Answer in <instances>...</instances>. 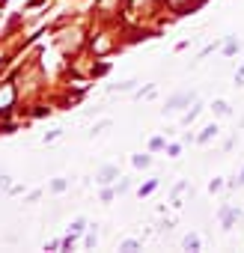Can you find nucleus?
<instances>
[{
	"instance_id": "nucleus-4",
	"label": "nucleus",
	"mask_w": 244,
	"mask_h": 253,
	"mask_svg": "<svg viewBox=\"0 0 244 253\" xmlns=\"http://www.w3.org/2000/svg\"><path fill=\"white\" fill-rule=\"evenodd\" d=\"M235 220H238V209L223 206V209H220V229H223V232H229V229L235 226Z\"/></svg>"
},
{
	"instance_id": "nucleus-15",
	"label": "nucleus",
	"mask_w": 244,
	"mask_h": 253,
	"mask_svg": "<svg viewBox=\"0 0 244 253\" xmlns=\"http://www.w3.org/2000/svg\"><path fill=\"white\" fill-rule=\"evenodd\" d=\"M197 113H200V104H194V107L185 113V119H182V122H185V125H188V122H194V119H197Z\"/></svg>"
},
{
	"instance_id": "nucleus-6",
	"label": "nucleus",
	"mask_w": 244,
	"mask_h": 253,
	"mask_svg": "<svg viewBox=\"0 0 244 253\" xmlns=\"http://www.w3.org/2000/svg\"><path fill=\"white\" fill-rule=\"evenodd\" d=\"M182 247H185V250H200V247H203V241H200V235H197V232H188V235L182 238Z\"/></svg>"
},
{
	"instance_id": "nucleus-8",
	"label": "nucleus",
	"mask_w": 244,
	"mask_h": 253,
	"mask_svg": "<svg viewBox=\"0 0 244 253\" xmlns=\"http://www.w3.org/2000/svg\"><path fill=\"white\" fill-rule=\"evenodd\" d=\"M131 164H134V167H137V170H146V167H149V164H152V158H149V155H143V152H140V155H131Z\"/></svg>"
},
{
	"instance_id": "nucleus-20",
	"label": "nucleus",
	"mask_w": 244,
	"mask_h": 253,
	"mask_svg": "<svg viewBox=\"0 0 244 253\" xmlns=\"http://www.w3.org/2000/svg\"><path fill=\"white\" fill-rule=\"evenodd\" d=\"M220 188H223V182H220V179H211V182H208V191H211V194H217Z\"/></svg>"
},
{
	"instance_id": "nucleus-3",
	"label": "nucleus",
	"mask_w": 244,
	"mask_h": 253,
	"mask_svg": "<svg viewBox=\"0 0 244 253\" xmlns=\"http://www.w3.org/2000/svg\"><path fill=\"white\" fill-rule=\"evenodd\" d=\"M119 179V167H113V164H104L98 173H95V182L98 185H110V182H116Z\"/></svg>"
},
{
	"instance_id": "nucleus-17",
	"label": "nucleus",
	"mask_w": 244,
	"mask_h": 253,
	"mask_svg": "<svg viewBox=\"0 0 244 253\" xmlns=\"http://www.w3.org/2000/svg\"><path fill=\"white\" fill-rule=\"evenodd\" d=\"M75 238H78V235H75V232H69V235L63 238V250H72V247H75Z\"/></svg>"
},
{
	"instance_id": "nucleus-7",
	"label": "nucleus",
	"mask_w": 244,
	"mask_h": 253,
	"mask_svg": "<svg viewBox=\"0 0 244 253\" xmlns=\"http://www.w3.org/2000/svg\"><path fill=\"white\" fill-rule=\"evenodd\" d=\"M214 137H217V125H205L203 134L197 137V143H200V146H205V143H208V140H214Z\"/></svg>"
},
{
	"instance_id": "nucleus-26",
	"label": "nucleus",
	"mask_w": 244,
	"mask_h": 253,
	"mask_svg": "<svg viewBox=\"0 0 244 253\" xmlns=\"http://www.w3.org/2000/svg\"><path fill=\"white\" fill-rule=\"evenodd\" d=\"M232 185H244V167H241V173H238V179H235Z\"/></svg>"
},
{
	"instance_id": "nucleus-23",
	"label": "nucleus",
	"mask_w": 244,
	"mask_h": 253,
	"mask_svg": "<svg viewBox=\"0 0 244 253\" xmlns=\"http://www.w3.org/2000/svg\"><path fill=\"white\" fill-rule=\"evenodd\" d=\"M167 155L176 158V155H179V143H170V146H167Z\"/></svg>"
},
{
	"instance_id": "nucleus-19",
	"label": "nucleus",
	"mask_w": 244,
	"mask_h": 253,
	"mask_svg": "<svg viewBox=\"0 0 244 253\" xmlns=\"http://www.w3.org/2000/svg\"><path fill=\"white\" fill-rule=\"evenodd\" d=\"M12 188V182H9V176H0V194H6Z\"/></svg>"
},
{
	"instance_id": "nucleus-12",
	"label": "nucleus",
	"mask_w": 244,
	"mask_h": 253,
	"mask_svg": "<svg viewBox=\"0 0 244 253\" xmlns=\"http://www.w3.org/2000/svg\"><path fill=\"white\" fill-rule=\"evenodd\" d=\"M149 149H152V152H161V149H167V140H164V137H152V140H149Z\"/></svg>"
},
{
	"instance_id": "nucleus-2",
	"label": "nucleus",
	"mask_w": 244,
	"mask_h": 253,
	"mask_svg": "<svg viewBox=\"0 0 244 253\" xmlns=\"http://www.w3.org/2000/svg\"><path fill=\"white\" fill-rule=\"evenodd\" d=\"M191 101H194V92H176V95H170V98H167V107H164V110H167V113H173V110L188 107Z\"/></svg>"
},
{
	"instance_id": "nucleus-25",
	"label": "nucleus",
	"mask_w": 244,
	"mask_h": 253,
	"mask_svg": "<svg viewBox=\"0 0 244 253\" xmlns=\"http://www.w3.org/2000/svg\"><path fill=\"white\" fill-rule=\"evenodd\" d=\"M57 247H63V241H48L45 244V250H57Z\"/></svg>"
},
{
	"instance_id": "nucleus-21",
	"label": "nucleus",
	"mask_w": 244,
	"mask_h": 253,
	"mask_svg": "<svg viewBox=\"0 0 244 253\" xmlns=\"http://www.w3.org/2000/svg\"><path fill=\"white\" fill-rule=\"evenodd\" d=\"M235 84H238V86H244V63H241V69L235 72Z\"/></svg>"
},
{
	"instance_id": "nucleus-22",
	"label": "nucleus",
	"mask_w": 244,
	"mask_h": 253,
	"mask_svg": "<svg viewBox=\"0 0 244 253\" xmlns=\"http://www.w3.org/2000/svg\"><path fill=\"white\" fill-rule=\"evenodd\" d=\"M113 89H122V92H125V89H134V81H125V84H116Z\"/></svg>"
},
{
	"instance_id": "nucleus-16",
	"label": "nucleus",
	"mask_w": 244,
	"mask_h": 253,
	"mask_svg": "<svg viewBox=\"0 0 244 253\" xmlns=\"http://www.w3.org/2000/svg\"><path fill=\"white\" fill-rule=\"evenodd\" d=\"M155 188H158V182H155V179H152V182H146V185L140 188V197H149V194H152Z\"/></svg>"
},
{
	"instance_id": "nucleus-9",
	"label": "nucleus",
	"mask_w": 244,
	"mask_h": 253,
	"mask_svg": "<svg viewBox=\"0 0 244 253\" xmlns=\"http://www.w3.org/2000/svg\"><path fill=\"white\" fill-rule=\"evenodd\" d=\"M95 244H98V229H95V226H92V229H89V232H86V238H83V247H86V250H92V247H95Z\"/></svg>"
},
{
	"instance_id": "nucleus-1",
	"label": "nucleus",
	"mask_w": 244,
	"mask_h": 253,
	"mask_svg": "<svg viewBox=\"0 0 244 253\" xmlns=\"http://www.w3.org/2000/svg\"><path fill=\"white\" fill-rule=\"evenodd\" d=\"M15 104V86L12 84H0V113H9Z\"/></svg>"
},
{
	"instance_id": "nucleus-11",
	"label": "nucleus",
	"mask_w": 244,
	"mask_h": 253,
	"mask_svg": "<svg viewBox=\"0 0 244 253\" xmlns=\"http://www.w3.org/2000/svg\"><path fill=\"white\" fill-rule=\"evenodd\" d=\"M119 250H125V253H134V250H140V241H134V238H125L119 244Z\"/></svg>"
},
{
	"instance_id": "nucleus-24",
	"label": "nucleus",
	"mask_w": 244,
	"mask_h": 253,
	"mask_svg": "<svg viewBox=\"0 0 244 253\" xmlns=\"http://www.w3.org/2000/svg\"><path fill=\"white\" fill-rule=\"evenodd\" d=\"M128 188H131V185H128V179H122V182H119V185H116V191H119V194H125V191H128Z\"/></svg>"
},
{
	"instance_id": "nucleus-13",
	"label": "nucleus",
	"mask_w": 244,
	"mask_h": 253,
	"mask_svg": "<svg viewBox=\"0 0 244 253\" xmlns=\"http://www.w3.org/2000/svg\"><path fill=\"white\" fill-rule=\"evenodd\" d=\"M86 229V220L83 217H78V220H72V226H69V232H75V235H81Z\"/></svg>"
},
{
	"instance_id": "nucleus-10",
	"label": "nucleus",
	"mask_w": 244,
	"mask_h": 253,
	"mask_svg": "<svg viewBox=\"0 0 244 253\" xmlns=\"http://www.w3.org/2000/svg\"><path fill=\"white\" fill-rule=\"evenodd\" d=\"M211 110H214L217 116H229V113H232V107H229L226 101H214V104H211Z\"/></svg>"
},
{
	"instance_id": "nucleus-14",
	"label": "nucleus",
	"mask_w": 244,
	"mask_h": 253,
	"mask_svg": "<svg viewBox=\"0 0 244 253\" xmlns=\"http://www.w3.org/2000/svg\"><path fill=\"white\" fill-rule=\"evenodd\" d=\"M66 188H69V182H66V179H54V182H51V191H54V194H63Z\"/></svg>"
},
{
	"instance_id": "nucleus-18",
	"label": "nucleus",
	"mask_w": 244,
	"mask_h": 253,
	"mask_svg": "<svg viewBox=\"0 0 244 253\" xmlns=\"http://www.w3.org/2000/svg\"><path fill=\"white\" fill-rule=\"evenodd\" d=\"M113 197H116V191H113V188H104V191H101V203H110Z\"/></svg>"
},
{
	"instance_id": "nucleus-5",
	"label": "nucleus",
	"mask_w": 244,
	"mask_h": 253,
	"mask_svg": "<svg viewBox=\"0 0 244 253\" xmlns=\"http://www.w3.org/2000/svg\"><path fill=\"white\" fill-rule=\"evenodd\" d=\"M238 51H241L238 36H226V39H223V45H220V54H223V57H235Z\"/></svg>"
}]
</instances>
